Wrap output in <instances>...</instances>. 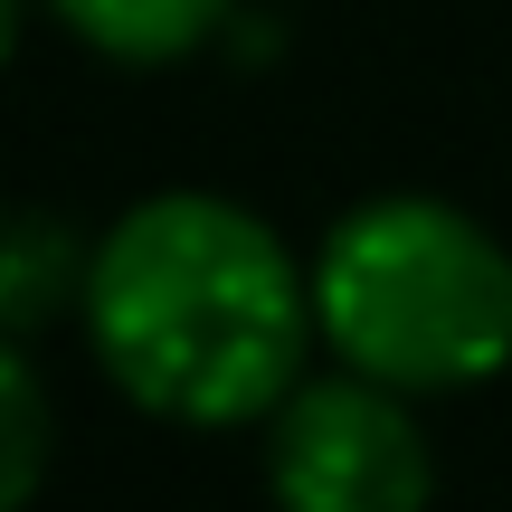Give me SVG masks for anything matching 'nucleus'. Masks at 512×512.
Wrapping results in <instances>:
<instances>
[{
    "mask_svg": "<svg viewBox=\"0 0 512 512\" xmlns=\"http://www.w3.org/2000/svg\"><path fill=\"white\" fill-rule=\"evenodd\" d=\"M86 332L105 380L171 427L275 418L313 351V266H294L266 219L209 190L133 200L95 238Z\"/></svg>",
    "mask_w": 512,
    "mask_h": 512,
    "instance_id": "nucleus-1",
    "label": "nucleus"
},
{
    "mask_svg": "<svg viewBox=\"0 0 512 512\" xmlns=\"http://www.w3.org/2000/svg\"><path fill=\"white\" fill-rule=\"evenodd\" d=\"M313 323L332 361L389 389H475L512 361V256L446 200H361L313 256Z\"/></svg>",
    "mask_w": 512,
    "mask_h": 512,
    "instance_id": "nucleus-2",
    "label": "nucleus"
},
{
    "mask_svg": "<svg viewBox=\"0 0 512 512\" xmlns=\"http://www.w3.org/2000/svg\"><path fill=\"white\" fill-rule=\"evenodd\" d=\"M266 475L304 512H418L437 494L427 427L408 418V389L342 361V380H294L266 418Z\"/></svg>",
    "mask_w": 512,
    "mask_h": 512,
    "instance_id": "nucleus-3",
    "label": "nucleus"
},
{
    "mask_svg": "<svg viewBox=\"0 0 512 512\" xmlns=\"http://www.w3.org/2000/svg\"><path fill=\"white\" fill-rule=\"evenodd\" d=\"M95 247L57 209H0V332H38L57 313H86Z\"/></svg>",
    "mask_w": 512,
    "mask_h": 512,
    "instance_id": "nucleus-4",
    "label": "nucleus"
},
{
    "mask_svg": "<svg viewBox=\"0 0 512 512\" xmlns=\"http://www.w3.org/2000/svg\"><path fill=\"white\" fill-rule=\"evenodd\" d=\"M228 10L238 0H57V19L114 67H171V57L209 48L228 29Z\"/></svg>",
    "mask_w": 512,
    "mask_h": 512,
    "instance_id": "nucleus-5",
    "label": "nucleus"
},
{
    "mask_svg": "<svg viewBox=\"0 0 512 512\" xmlns=\"http://www.w3.org/2000/svg\"><path fill=\"white\" fill-rule=\"evenodd\" d=\"M48 446H57L48 389H38V370L19 361V332H0V512L38 494V475H48Z\"/></svg>",
    "mask_w": 512,
    "mask_h": 512,
    "instance_id": "nucleus-6",
    "label": "nucleus"
},
{
    "mask_svg": "<svg viewBox=\"0 0 512 512\" xmlns=\"http://www.w3.org/2000/svg\"><path fill=\"white\" fill-rule=\"evenodd\" d=\"M10 48H19V0H0V67H10Z\"/></svg>",
    "mask_w": 512,
    "mask_h": 512,
    "instance_id": "nucleus-7",
    "label": "nucleus"
}]
</instances>
